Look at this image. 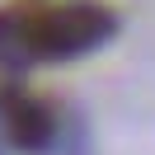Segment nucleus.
I'll return each mask as SVG.
<instances>
[{
	"label": "nucleus",
	"mask_w": 155,
	"mask_h": 155,
	"mask_svg": "<svg viewBox=\"0 0 155 155\" xmlns=\"http://www.w3.org/2000/svg\"><path fill=\"white\" fill-rule=\"evenodd\" d=\"M28 57H80V52L99 47L113 33V14L89 0H71V5H42V10L24 14L19 28H10Z\"/></svg>",
	"instance_id": "f257e3e1"
},
{
	"label": "nucleus",
	"mask_w": 155,
	"mask_h": 155,
	"mask_svg": "<svg viewBox=\"0 0 155 155\" xmlns=\"http://www.w3.org/2000/svg\"><path fill=\"white\" fill-rule=\"evenodd\" d=\"M57 132V117L42 99H28V94H14L5 99V136H10L19 150H42Z\"/></svg>",
	"instance_id": "f03ea898"
}]
</instances>
